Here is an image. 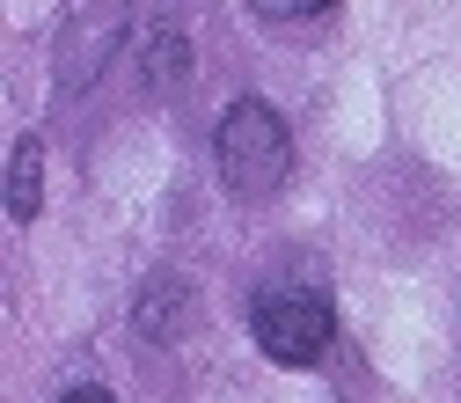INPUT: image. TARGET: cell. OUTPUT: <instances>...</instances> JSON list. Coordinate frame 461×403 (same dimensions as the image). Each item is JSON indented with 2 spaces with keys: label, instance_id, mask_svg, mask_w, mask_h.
Returning a JSON list of instances; mask_svg holds the SVG:
<instances>
[{
  "label": "cell",
  "instance_id": "cell-1",
  "mask_svg": "<svg viewBox=\"0 0 461 403\" xmlns=\"http://www.w3.org/2000/svg\"><path fill=\"white\" fill-rule=\"evenodd\" d=\"M212 161H220V184L235 206H264L294 177V133L264 96H235L212 125Z\"/></svg>",
  "mask_w": 461,
  "mask_h": 403
},
{
  "label": "cell",
  "instance_id": "cell-8",
  "mask_svg": "<svg viewBox=\"0 0 461 403\" xmlns=\"http://www.w3.org/2000/svg\"><path fill=\"white\" fill-rule=\"evenodd\" d=\"M59 403H118V396H110V389H95V381H81V389H67Z\"/></svg>",
  "mask_w": 461,
  "mask_h": 403
},
{
  "label": "cell",
  "instance_id": "cell-4",
  "mask_svg": "<svg viewBox=\"0 0 461 403\" xmlns=\"http://www.w3.org/2000/svg\"><path fill=\"white\" fill-rule=\"evenodd\" d=\"M132 323H140V337H154V344H176L184 323H191V286H184V271H147V279H140V301H132Z\"/></svg>",
  "mask_w": 461,
  "mask_h": 403
},
{
  "label": "cell",
  "instance_id": "cell-2",
  "mask_svg": "<svg viewBox=\"0 0 461 403\" xmlns=\"http://www.w3.org/2000/svg\"><path fill=\"white\" fill-rule=\"evenodd\" d=\"M132 30V0H67L59 15V44H51V81H59V103H74Z\"/></svg>",
  "mask_w": 461,
  "mask_h": 403
},
{
  "label": "cell",
  "instance_id": "cell-7",
  "mask_svg": "<svg viewBox=\"0 0 461 403\" xmlns=\"http://www.w3.org/2000/svg\"><path fill=\"white\" fill-rule=\"evenodd\" d=\"M257 15H271V23H308V15H330L337 0H249Z\"/></svg>",
  "mask_w": 461,
  "mask_h": 403
},
{
  "label": "cell",
  "instance_id": "cell-3",
  "mask_svg": "<svg viewBox=\"0 0 461 403\" xmlns=\"http://www.w3.org/2000/svg\"><path fill=\"white\" fill-rule=\"evenodd\" d=\"M249 330L264 344V360L278 367H315L330 353V337H337V308L322 286H278V294H264L249 308Z\"/></svg>",
  "mask_w": 461,
  "mask_h": 403
},
{
  "label": "cell",
  "instance_id": "cell-6",
  "mask_svg": "<svg viewBox=\"0 0 461 403\" xmlns=\"http://www.w3.org/2000/svg\"><path fill=\"white\" fill-rule=\"evenodd\" d=\"M184 74H191V44H184V30H154V44H147V96H176L184 88Z\"/></svg>",
  "mask_w": 461,
  "mask_h": 403
},
{
  "label": "cell",
  "instance_id": "cell-5",
  "mask_svg": "<svg viewBox=\"0 0 461 403\" xmlns=\"http://www.w3.org/2000/svg\"><path fill=\"white\" fill-rule=\"evenodd\" d=\"M37 206H44V154H37V140H15V154H8V220L30 227Z\"/></svg>",
  "mask_w": 461,
  "mask_h": 403
}]
</instances>
